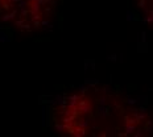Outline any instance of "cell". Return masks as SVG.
Returning <instances> with one entry per match:
<instances>
[{
  "instance_id": "1",
  "label": "cell",
  "mask_w": 153,
  "mask_h": 137,
  "mask_svg": "<svg viewBox=\"0 0 153 137\" xmlns=\"http://www.w3.org/2000/svg\"><path fill=\"white\" fill-rule=\"evenodd\" d=\"M137 4L145 16L153 22V0H137Z\"/></svg>"
}]
</instances>
